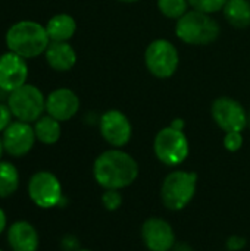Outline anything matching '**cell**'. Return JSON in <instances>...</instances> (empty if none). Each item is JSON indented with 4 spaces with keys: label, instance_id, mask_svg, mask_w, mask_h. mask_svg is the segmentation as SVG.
Instances as JSON below:
<instances>
[{
    "label": "cell",
    "instance_id": "obj_1",
    "mask_svg": "<svg viewBox=\"0 0 250 251\" xmlns=\"http://www.w3.org/2000/svg\"><path fill=\"white\" fill-rule=\"evenodd\" d=\"M93 176L103 190H124L139 176V163L122 149H109L100 153L93 165Z\"/></svg>",
    "mask_w": 250,
    "mask_h": 251
},
{
    "label": "cell",
    "instance_id": "obj_2",
    "mask_svg": "<svg viewBox=\"0 0 250 251\" xmlns=\"http://www.w3.org/2000/svg\"><path fill=\"white\" fill-rule=\"evenodd\" d=\"M4 40L9 51H13L24 59H35L44 54L50 44L46 26L31 19H22L12 24L6 31Z\"/></svg>",
    "mask_w": 250,
    "mask_h": 251
},
{
    "label": "cell",
    "instance_id": "obj_3",
    "mask_svg": "<svg viewBox=\"0 0 250 251\" xmlns=\"http://www.w3.org/2000/svg\"><path fill=\"white\" fill-rule=\"evenodd\" d=\"M221 26L218 21L205 12L190 9L175 21V35L189 46H208L218 40Z\"/></svg>",
    "mask_w": 250,
    "mask_h": 251
},
{
    "label": "cell",
    "instance_id": "obj_4",
    "mask_svg": "<svg viewBox=\"0 0 250 251\" xmlns=\"http://www.w3.org/2000/svg\"><path fill=\"white\" fill-rule=\"evenodd\" d=\"M197 181V174L192 171L178 169L169 172L161 185L162 204L171 212H180L186 209L194 199Z\"/></svg>",
    "mask_w": 250,
    "mask_h": 251
},
{
    "label": "cell",
    "instance_id": "obj_5",
    "mask_svg": "<svg viewBox=\"0 0 250 251\" xmlns=\"http://www.w3.org/2000/svg\"><path fill=\"white\" fill-rule=\"evenodd\" d=\"M153 153L162 165L169 168L180 166L190 154V143L186 132L169 125L159 129L153 140Z\"/></svg>",
    "mask_w": 250,
    "mask_h": 251
},
{
    "label": "cell",
    "instance_id": "obj_6",
    "mask_svg": "<svg viewBox=\"0 0 250 251\" xmlns=\"http://www.w3.org/2000/svg\"><path fill=\"white\" fill-rule=\"evenodd\" d=\"M144 65L152 76L158 79H168L178 71L180 51L172 41L167 38H156L146 47Z\"/></svg>",
    "mask_w": 250,
    "mask_h": 251
},
{
    "label": "cell",
    "instance_id": "obj_7",
    "mask_svg": "<svg viewBox=\"0 0 250 251\" xmlns=\"http://www.w3.org/2000/svg\"><path fill=\"white\" fill-rule=\"evenodd\" d=\"M7 106L16 121L32 124L46 112V96L38 87L27 82L9 93Z\"/></svg>",
    "mask_w": 250,
    "mask_h": 251
},
{
    "label": "cell",
    "instance_id": "obj_8",
    "mask_svg": "<svg viewBox=\"0 0 250 251\" xmlns=\"http://www.w3.org/2000/svg\"><path fill=\"white\" fill-rule=\"evenodd\" d=\"M211 116L217 126L224 132H243L248 128V110L233 97H217L211 104Z\"/></svg>",
    "mask_w": 250,
    "mask_h": 251
},
{
    "label": "cell",
    "instance_id": "obj_9",
    "mask_svg": "<svg viewBox=\"0 0 250 251\" xmlns=\"http://www.w3.org/2000/svg\"><path fill=\"white\" fill-rule=\"evenodd\" d=\"M28 194L40 209H53L63 200L62 184L57 176L49 171L35 172L28 182Z\"/></svg>",
    "mask_w": 250,
    "mask_h": 251
},
{
    "label": "cell",
    "instance_id": "obj_10",
    "mask_svg": "<svg viewBox=\"0 0 250 251\" xmlns=\"http://www.w3.org/2000/svg\"><path fill=\"white\" fill-rule=\"evenodd\" d=\"M99 131L102 138L113 149L125 147L133 137V125L128 116L118 110H106L99 119Z\"/></svg>",
    "mask_w": 250,
    "mask_h": 251
},
{
    "label": "cell",
    "instance_id": "obj_11",
    "mask_svg": "<svg viewBox=\"0 0 250 251\" xmlns=\"http://www.w3.org/2000/svg\"><path fill=\"white\" fill-rule=\"evenodd\" d=\"M141 240L149 251H171L177 244L172 225L158 216H152L143 222Z\"/></svg>",
    "mask_w": 250,
    "mask_h": 251
},
{
    "label": "cell",
    "instance_id": "obj_12",
    "mask_svg": "<svg viewBox=\"0 0 250 251\" xmlns=\"http://www.w3.org/2000/svg\"><path fill=\"white\" fill-rule=\"evenodd\" d=\"M1 134L4 151L13 157H22L28 154L37 141L34 126L22 121L12 122Z\"/></svg>",
    "mask_w": 250,
    "mask_h": 251
},
{
    "label": "cell",
    "instance_id": "obj_13",
    "mask_svg": "<svg viewBox=\"0 0 250 251\" xmlns=\"http://www.w3.org/2000/svg\"><path fill=\"white\" fill-rule=\"evenodd\" d=\"M28 79V63L22 56L6 51L0 56V90L12 93L27 84Z\"/></svg>",
    "mask_w": 250,
    "mask_h": 251
},
{
    "label": "cell",
    "instance_id": "obj_14",
    "mask_svg": "<svg viewBox=\"0 0 250 251\" xmlns=\"http://www.w3.org/2000/svg\"><path fill=\"white\" fill-rule=\"evenodd\" d=\"M80 110V97L71 88H56L46 96V113L59 122L71 121Z\"/></svg>",
    "mask_w": 250,
    "mask_h": 251
},
{
    "label": "cell",
    "instance_id": "obj_15",
    "mask_svg": "<svg viewBox=\"0 0 250 251\" xmlns=\"http://www.w3.org/2000/svg\"><path fill=\"white\" fill-rule=\"evenodd\" d=\"M47 65L56 72H68L77 63V51L69 41H50L44 51Z\"/></svg>",
    "mask_w": 250,
    "mask_h": 251
},
{
    "label": "cell",
    "instance_id": "obj_16",
    "mask_svg": "<svg viewBox=\"0 0 250 251\" xmlns=\"http://www.w3.org/2000/svg\"><path fill=\"white\" fill-rule=\"evenodd\" d=\"M7 243L13 251H37L38 234L29 222L18 221L7 229Z\"/></svg>",
    "mask_w": 250,
    "mask_h": 251
},
{
    "label": "cell",
    "instance_id": "obj_17",
    "mask_svg": "<svg viewBox=\"0 0 250 251\" xmlns=\"http://www.w3.org/2000/svg\"><path fill=\"white\" fill-rule=\"evenodd\" d=\"M50 41H69L77 31V21L69 13H56L44 25Z\"/></svg>",
    "mask_w": 250,
    "mask_h": 251
},
{
    "label": "cell",
    "instance_id": "obj_18",
    "mask_svg": "<svg viewBox=\"0 0 250 251\" xmlns=\"http://www.w3.org/2000/svg\"><path fill=\"white\" fill-rule=\"evenodd\" d=\"M222 13L234 28L245 29L250 26V0H227Z\"/></svg>",
    "mask_w": 250,
    "mask_h": 251
},
{
    "label": "cell",
    "instance_id": "obj_19",
    "mask_svg": "<svg viewBox=\"0 0 250 251\" xmlns=\"http://www.w3.org/2000/svg\"><path fill=\"white\" fill-rule=\"evenodd\" d=\"M34 132H35L37 141L46 146H52L59 141L62 135V126L57 119L46 113L34 122Z\"/></svg>",
    "mask_w": 250,
    "mask_h": 251
},
{
    "label": "cell",
    "instance_id": "obj_20",
    "mask_svg": "<svg viewBox=\"0 0 250 251\" xmlns=\"http://www.w3.org/2000/svg\"><path fill=\"white\" fill-rule=\"evenodd\" d=\"M19 187V172L10 162H0V197L12 196Z\"/></svg>",
    "mask_w": 250,
    "mask_h": 251
},
{
    "label": "cell",
    "instance_id": "obj_21",
    "mask_svg": "<svg viewBox=\"0 0 250 251\" xmlns=\"http://www.w3.org/2000/svg\"><path fill=\"white\" fill-rule=\"evenodd\" d=\"M156 3L161 15L174 21H178L190 10V4L187 0H158Z\"/></svg>",
    "mask_w": 250,
    "mask_h": 251
},
{
    "label": "cell",
    "instance_id": "obj_22",
    "mask_svg": "<svg viewBox=\"0 0 250 251\" xmlns=\"http://www.w3.org/2000/svg\"><path fill=\"white\" fill-rule=\"evenodd\" d=\"M190 4V9L205 12L209 15H214L217 12H222L227 0H187Z\"/></svg>",
    "mask_w": 250,
    "mask_h": 251
},
{
    "label": "cell",
    "instance_id": "obj_23",
    "mask_svg": "<svg viewBox=\"0 0 250 251\" xmlns=\"http://www.w3.org/2000/svg\"><path fill=\"white\" fill-rule=\"evenodd\" d=\"M102 204L108 212H116L122 206V196L118 190H105L102 194Z\"/></svg>",
    "mask_w": 250,
    "mask_h": 251
},
{
    "label": "cell",
    "instance_id": "obj_24",
    "mask_svg": "<svg viewBox=\"0 0 250 251\" xmlns=\"http://www.w3.org/2000/svg\"><path fill=\"white\" fill-rule=\"evenodd\" d=\"M243 132H237V131H231V132H225L224 135V147L225 150L236 153L243 147Z\"/></svg>",
    "mask_w": 250,
    "mask_h": 251
},
{
    "label": "cell",
    "instance_id": "obj_25",
    "mask_svg": "<svg viewBox=\"0 0 250 251\" xmlns=\"http://www.w3.org/2000/svg\"><path fill=\"white\" fill-rule=\"evenodd\" d=\"M12 118H13V115H12L9 106L0 103V132H3L12 124Z\"/></svg>",
    "mask_w": 250,
    "mask_h": 251
},
{
    "label": "cell",
    "instance_id": "obj_26",
    "mask_svg": "<svg viewBox=\"0 0 250 251\" xmlns=\"http://www.w3.org/2000/svg\"><path fill=\"white\" fill-rule=\"evenodd\" d=\"M225 246L230 251H240L242 249L246 247V240L243 237H240V235H231L227 240Z\"/></svg>",
    "mask_w": 250,
    "mask_h": 251
},
{
    "label": "cell",
    "instance_id": "obj_27",
    "mask_svg": "<svg viewBox=\"0 0 250 251\" xmlns=\"http://www.w3.org/2000/svg\"><path fill=\"white\" fill-rule=\"evenodd\" d=\"M169 126H172V128H175V129H181V131H184L186 122H184V119H183V118H175V119H172V122L169 124Z\"/></svg>",
    "mask_w": 250,
    "mask_h": 251
},
{
    "label": "cell",
    "instance_id": "obj_28",
    "mask_svg": "<svg viewBox=\"0 0 250 251\" xmlns=\"http://www.w3.org/2000/svg\"><path fill=\"white\" fill-rule=\"evenodd\" d=\"M6 224H7V219H6V213L3 209H0V234L6 229Z\"/></svg>",
    "mask_w": 250,
    "mask_h": 251
},
{
    "label": "cell",
    "instance_id": "obj_29",
    "mask_svg": "<svg viewBox=\"0 0 250 251\" xmlns=\"http://www.w3.org/2000/svg\"><path fill=\"white\" fill-rule=\"evenodd\" d=\"M171 251H193V250H192L187 244H178V243H177V244L174 246V249H172Z\"/></svg>",
    "mask_w": 250,
    "mask_h": 251
},
{
    "label": "cell",
    "instance_id": "obj_30",
    "mask_svg": "<svg viewBox=\"0 0 250 251\" xmlns=\"http://www.w3.org/2000/svg\"><path fill=\"white\" fill-rule=\"evenodd\" d=\"M116 1L125 3V4H133V3H137V1H140V0H116Z\"/></svg>",
    "mask_w": 250,
    "mask_h": 251
},
{
    "label": "cell",
    "instance_id": "obj_31",
    "mask_svg": "<svg viewBox=\"0 0 250 251\" xmlns=\"http://www.w3.org/2000/svg\"><path fill=\"white\" fill-rule=\"evenodd\" d=\"M3 151H4V147H3V140L0 137V162H1V156H3Z\"/></svg>",
    "mask_w": 250,
    "mask_h": 251
},
{
    "label": "cell",
    "instance_id": "obj_32",
    "mask_svg": "<svg viewBox=\"0 0 250 251\" xmlns=\"http://www.w3.org/2000/svg\"><path fill=\"white\" fill-rule=\"evenodd\" d=\"M248 115H249V118H248V126H249V129H250V110L248 112Z\"/></svg>",
    "mask_w": 250,
    "mask_h": 251
},
{
    "label": "cell",
    "instance_id": "obj_33",
    "mask_svg": "<svg viewBox=\"0 0 250 251\" xmlns=\"http://www.w3.org/2000/svg\"><path fill=\"white\" fill-rule=\"evenodd\" d=\"M77 251H91V250H87V249H83V250H77Z\"/></svg>",
    "mask_w": 250,
    "mask_h": 251
},
{
    "label": "cell",
    "instance_id": "obj_34",
    "mask_svg": "<svg viewBox=\"0 0 250 251\" xmlns=\"http://www.w3.org/2000/svg\"><path fill=\"white\" fill-rule=\"evenodd\" d=\"M0 251H3V250H0Z\"/></svg>",
    "mask_w": 250,
    "mask_h": 251
}]
</instances>
